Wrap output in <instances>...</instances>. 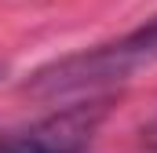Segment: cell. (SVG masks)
<instances>
[{
	"instance_id": "obj_2",
	"label": "cell",
	"mask_w": 157,
	"mask_h": 153,
	"mask_svg": "<svg viewBox=\"0 0 157 153\" xmlns=\"http://www.w3.org/2000/svg\"><path fill=\"white\" fill-rule=\"evenodd\" d=\"M110 106H113V95L77 99L33 124L0 131V153H88Z\"/></svg>"
},
{
	"instance_id": "obj_3",
	"label": "cell",
	"mask_w": 157,
	"mask_h": 153,
	"mask_svg": "<svg viewBox=\"0 0 157 153\" xmlns=\"http://www.w3.org/2000/svg\"><path fill=\"white\" fill-rule=\"evenodd\" d=\"M146 131H150V139H157V117L150 120V128H146Z\"/></svg>"
},
{
	"instance_id": "obj_1",
	"label": "cell",
	"mask_w": 157,
	"mask_h": 153,
	"mask_svg": "<svg viewBox=\"0 0 157 153\" xmlns=\"http://www.w3.org/2000/svg\"><path fill=\"white\" fill-rule=\"evenodd\" d=\"M150 66H157V15L146 18L143 26L128 29L117 40L84 47V51L62 55V58L40 66L22 84V91L40 102L95 99V95H113L110 88L132 80L139 69H150Z\"/></svg>"
}]
</instances>
